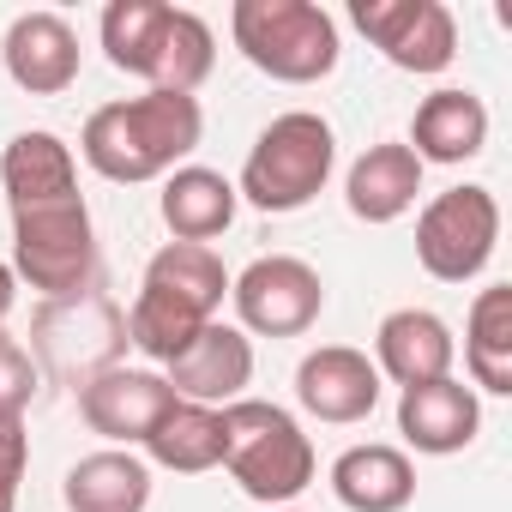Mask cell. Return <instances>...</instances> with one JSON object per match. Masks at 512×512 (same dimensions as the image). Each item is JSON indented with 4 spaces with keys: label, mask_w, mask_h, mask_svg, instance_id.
<instances>
[{
    "label": "cell",
    "mask_w": 512,
    "mask_h": 512,
    "mask_svg": "<svg viewBox=\"0 0 512 512\" xmlns=\"http://www.w3.org/2000/svg\"><path fill=\"white\" fill-rule=\"evenodd\" d=\"M199 133H205L199 97L145 91V97H127V103H103L85 121L79 151H85V163L103 181H127L133 187V181H157L181 157H193L199 151Z\"/></svg>",
    "instance_id": "obj_1"
},
{
    "label": "cell",
    "mask_w": 512,
    "mask_h": 512,
    "mask_svg": "<svg viewBox=\"0 0 512 512\" xmlns=\"http://www.w3.org/2000/svg\"><path fill=\"white\" fill-rule=\"evenodd\" d=\"M332 163H338L332 121L314 115V109H284L253 139V151L241 163V181H235V199H247L253 211H272V217L302 211L332 181Z\"/></svg>",
    "instance_id": "obj_2"
},
{
    "label": "cell",
    "mask_w": 512,
    "mask_h": 512,
    "mask_svg": "<svg viewBox=\"0 0 512 512\" xmlns=\"http://www.w3.org/2000/svg\"><path fill=\"white\" fill-rule=\"evenodd\" d=\"M223 470L260 506H290L314 482V440L302 422L266 398L223 404Z\"/></svg>",
    "instance_id": "obj_3"
},
{
    "label": "cell",
    "mask_w": 512,
    "mask_h": 512,
    "mask_svg": "<svg viewBox=\"0 0 512 512\" xmlns=\"http://www.w3.org/2000/svg\"><path fill=\"white\" fill-rule=\"evenodd\" d=\"M229 37L278 85H320L338 67V25L314 0H235Z\"/></svg>",
    "instance_id": "obj_4"
},
{
    "label": "cell",
    "mask_w": 512,
    "mask_h": 512,
    "mask_svg": "<svg viewBox=\"0 0 512 512\" xmlns=\"http://www.w3.org/2000/svg\"><path fill=\"white\" fill-rule=\"evenodd\" d=\"M13 278L43 302H73L97 290V229L85 199L13 211Z\"/></svg>",
    "instance_id": "obj_5"
},
{
    "label": "cell",
    "mask_w": 512,
    "mask_h": 512,
    "mask_svg": "<svg viewBox=\"0 0 512 512\" xmlns=\"http://www.w3.org/2000/svg\"><path fill=\"white\" fill-rule=\"evenodd\" d=\"M494 241H500V199L476 181L434 193L416 217V260L440 284L482 278L494 260Z\"/></svg>",
    "instance_id": "obj_6"
},
{
    "label": "cell",
    "mask_w": 512,
    "mask_h": 512,
    "mask_svg": "<svg viewBox=\"0 0 512 512\" xmlns=\"http://www.w3.org/2000/svg\"><path fill=\"white\" fill-rule=\"evenodd\" d=\"M229 302L253 338H302L326 308V284L296 253H260L241 278H229Z\"/></svg>",
    "instance_id": "obj_7"
},
{
    "label": "cell",
    "mask_w": 512,
    "mask_h": 512,
    "mask_svg": "<svg viewBox=\"0 0 512 512\" xmlns=\"http://www.w3.org/2000/svg\"><path fill=\"white\" fill-rule=\"evenodd\" d=\"M350 19L398 73L434 79L458 61V19L440 0H356Z\"/></svg>",
    "instance_id": "obj_8"
},
{
    "label": "cell",
    "mask_w": 512,
    "mask_h": 512,
    "mask_svg": "<svg viewBox=\"0 0 512 512\" xmlns=\"http://www.w3.org/2000/svg\"><path fill=\"white\" fill-rule=\"evenodd\" d=\"M121 344H127V314H115L97 290L73 296V302H49L43 320H37V350H43L49 374L79 380V386L109 374V368H121L115 362Z\"/></svg>",
    "instance_id": "obj_9"
},
{
    "label": "cell",
    "mask_w": 512,
    "mask_h": 512,
    "mask_svg": "<svg viewBox=\"0 0 512 512\" xmlns=\"http://www.w3.org/2000/svg\"><path fill=\"white\" fill-rule=\"evenodd\" d=\"M296 404L332 428H350V422H368L374 404H380V368L368 350H350V344H320L302 356L296 368Z\"/></svg>",
    "instance_id": "obj_10"
},
{
    "label": "cell",
    "mask_w": 512,
    "mask_h": 512,
    "mask_svg": "<svg viewBox=\"0 0 512 512\" xmlns=\"http://www.w3.org/2000/svg\"><path fill=\"white\" fill-rule=\"evenodd\" d=\"M169 404H175V386L151 368H109V374L79 386L85 428L115 440V446H145V434L169 416Z\"/></svg>",
    "instance_id": "obj_11"
},
{
    "label": "cell",
    "mask_w": 512,
    "mask_h": 512,
    "mask_svg": "<svg viewBox=\"0 0 512 512\" xmlns=\"http://www.w3.org/2000/svg\"><path fill=\"white\" fill-rule=\"evenodd\" d=\"M175 386L181 404H205V410H223L235 398H247V380H253V338L241 326H223L211 320L163 374Z\"/></svg>",
    "instance_id": "obj_12"
},
{
    "label": "cell",
    "mask_w": 512,
    "mask_h": 512,
    "mask_svg": "<svg viewBox=\"0 0 512 512\" xmlns=\"http://www.w3.org/2000/svg\"><path fill=\"white\" fill-rule=\"evenodd\" d=\"M452 356H458L452 326L428 308H392L374 332V368H380V380H392L404 392L428 386V380H446Z\"/></svg>",
    "instance_id": "obj_13"
},
{
    "label": "cell",
    "mask_w": 512,
    "mask_h": 512,
    "mask_svg": "<svg viewBox=\"0 0 512 512\" xmlns=\"http://www.w3.org/2000/svg\"><path fill=\"white\" fill-rule=\"evenodd\" d=\"M0 55H7L13 85L31 97H61L79 79V31L61 13H19L7 25Z\"/></svg>",
    "instance_id": "obj_14"
},
{
    "label": "cell",
    "mask_w": 512,
    "mask_h": 512,
    "mask_svg": "<svg viewBox=\"0 0 512 512\" xmlns=\"http://www.w3.org/2000/svg\"><path fill=\"white\" fill-rule=\"evenodd\" d=\"M476 428H482V404H476V392L464 386V380H428V386H410L404 398H398V434L416 446V452H428V458H452V452H464L470 440H476Z\"/></svg>",
    "instance_id": "obj_15"
},
{
    "label": "cell",
    "mask_w": 512,
    "mask_h": 512,
    "mask_svg": "<svg viewBox=\"0 0 512 512\" xmlns=\"http://www.w3.org/2000/svg\"><path fill=\"white\" fill-rule=\"evenodd\" d=\"M0 187H7L13 211L61 205V199H79V163L61 145V133L31 127V133H13L7 151H0Z\"/></svg>",
    "instance_id": "obj_16"
},
{
    "label": "cell",
    "mask_w": 512,
    "mask_h": 512,
    "mask_svg": "<svg viewBox=\"0 0 512 512\" xmlns=\"http://www.w3.org/2000/svg\"><path fill=\"white\" fill-rule=\"evenodd\" d=\"M332 494L350 512H404L416 500V464L404 446H380V440L350 446L332 464Z\"/></svg>",
    "instance_id": "obj_17"
},
{
    "label": "cell",
    "mask_w": 512,
    "mask_h": 512,
    "mask_svg": "<svg viewBox=\"0 0 512 512\" xmlns=\"http://www.w3.org/2000/svg\"><path fill=\"white\" fill-rule=\"evenodd\" d=\"M422 193V163L410 145L386 139V145H368L356 163H350V181H344V199L362 223H398Z\"/></svg>",
    "instance_id": "obj_18"
},
{
    "label": "cell",
    "mask_w": 512,
    "mask_h": 512,
    "mask_svg": "<svg viewBox=\"0 0 512 512\" xmlns=\"http://www.w3.org/2000/svg\"><path fill=\"white\" fill-rule=\"evenodd\" d=\"M482 145H488V103L476 91L446 85V91L422 97L416 127H410L416 163H470Z\"/></svg>",
    "instance_id": "obj_19"
},
{
    "label": "cell",
    "mask_w": 512,
    "mask_h": 512,
    "mask_svg": "<svg viewBox=\"0 0 512 512\" xmlns=\"http://www.w3.org/2000/svg\"><path fill=\"white\" fill-rule=\"evenodd\" d=\"M235 205H241L235 199V181L217 175V169H205V163H181L163 181V223H169L175 241L211 247V235H223L235 223Z\"/></svg>",
    "instance_id": "obj_20"
},
{
    "label": "cell",
    "mask_w": 512,
    "mask_h": 512,
    "mask_svg": "<svg viewBox=\"0 0 512 512\" xmlns=\"http://www.w3.org/2000/svg\"><path fill=\"white\" fill-rule=\"evenodd\" d=\"M61 500H67V512H145L151 506V464L121 452V446L91 452L67 470Z\"/></svg>",
    "instance_id": "obj_21"
},
{
    "label": "cell",
    "mask_w": 512,
    "mask_h": 512,
    "mask_svg": "<svg viewBox=\"0 0 512 512\" xmlns=\"http://www.w3.org/2000/svg\"><path fill=\"white\" fill-rule=\"evenodd\" d=\"M139 290H157V296L193 308L199 320H217V308H223V296H229V272H223V260H217L211 247H199V241H169V247L151 253Z\"/></svg>",
    "instance_id": "obj_22"
},
{
    "label": "cell",
    "mask_w": 512,
    "mask_h": 512,
    "mask_svg": "<svg viewBox=\"0 0 512 512\" xmlns=\"http://www.w3.org/2000/svg\"><path fill=\"white\" fill-rule=\"evenodd\" d=\"M464 368H470V392H512V290L488 284L470 302L464 320Z\"/></svg>",
    "instance_id": "obj_23"
},
{
    "label": "cell",
    "mask_w": 512,
    "mask_h": 512,
    "mask_svg": "<svg viewBox=\"0 0 512 512\" xmlns=\"http://www.w3.org/2000/svg\"><path fill=\"white\" fill-rule=\"evenodd\" d=\"M145 458L175 470V476H199V470H217L223 464V410H205V404H169V416L145 434Z\"/></svg>",
    "instance_id": "obj_24"
},
{
    "label": "cell",
    "mask_w": 512,
    "mask_h": 512,
    "mask_svg": "<svg viewBox=\"0 0 512 512\" xmlns=\"http://www.w3.org/2000/svg\"><path fill=\"white\" fill-rule=\"evenodd\" d=\"M163 25H169V0H109L103 7V55H109V67L151 85Z\"/></svg>",
    "instance_id": "obj_25"
},
{
    "label": "cell",
    "mask_w": 512,
    "mask_h": 512,
    "mask_svg": "<svg viewBox=\"0 0 512 512\" xmlns=\"http://www.w3.org/2000/svg\"><path fill=\"white\" fill-rule=\"evenodd\" d=\"M217 67V37L199 13L187 7H169V25H163V43H157V67H151V91H181L193 97Z\"/></svg>",
    "instance_id": "obj_26"
},
{
    "label": "cell",
    "mask_w": 512,
    "mask_h": 512,
    "mask_svg": "<svg viewBox=\"0 0 512 512\" xmlns=\"http://www.w3.org/2000/svg\"><path fill=\"white\" fill-rule=\"evenodd\" d=\"M205 326H211V320H199L193 308H181V302H169V296H157V290H139L133 308H127V344H133L139 356L163 362V368H169Z\"/></svg>",
    "instance_id": "obj_27"
},
{
    "label": "cell",
    "mask_w": 512,
    "mask_h": 512,
    "mask_svg": "<svg viewBox=\"0 0 512 512\" xmlns=\"http://www.w3.org/2000/svg\"><path fill=\"white\" fill-rule=\"evenodd\" d=\"M37 398V362L19 338L0 332V416H25Z\"/></svg>",
    "instance_id": "obj_28"
},
{
    "label": "cell",
    "mask_w": 512,
    "mask_h": 512,
    "mask_svg": "<svg viewBox=\"0 0 512 512\" xmlns=\"http://www.w3.org/2000/svg\"><path fill=\"white\" fill-rule=\"evenodd\" d=\"M25 458H31V434L25 416H0V512H13L19 482H25Z\"/></svg>",
    "instance_id": "obj_29"
},
{
    "label": "cell",
    "mask_w": 512,
    "mask_h": 512,
    "mask_svg": "<svg viewBox=\"0 0 512 512\" xmlns=\"http://www.w3.org/2000/svg\"><path fill=\"white\" fill-rule=\"evenodd\" d=\"M13 302H19V278H13L7 260H0V332H7V320H13Z\"/></svg>",
    "instance_id": "obj_30"
},
{
    "label": "cell",
    "mask_w": 512,
    "mask_h": 512,
    "mask_svg": "<svg viewBox=\"0 0 512 512\" xmlns=\"http://www.w3.org/2000/svg\"><path fill=\"white\" fill-rule=\"evenodd\" d=\"M272 512H290V506H272Z\"/></svg>",
    "instance_id": "obj_31"
}]
</instances>
